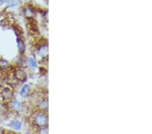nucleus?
I'll use <instances>...</instances> for the list:
<instances>
[{"label":"nucleus","instance_id":"1","mask_svg":"<svg viewBox=\"0 0 152 134\" xmlns=\"http://www.w3.org/2000/svg\"><path fill=\"white\" fill-rule=\"evenodd\" d=\"M48 117L43 114H38L34 119V122L38 126H44L48 123Z\"/></svg>","mask_w":152,"mask_h":134},{"label":"nucleus","instance_id":"2","mask_svg":"<svg viewBox=\"0 0 152 134\" xmlns=\"http://www.w3.org/2000/svg\"><path fill=\"white\" fill-rule=\"evenodd\" d=\"M1 96L3 97L4 100L8 102L11 100V99L13 97V93H12V90L8 88V87H6L4 88L1 92Z\"/></svg>","mask_w":152,"mask_h":134},{"label":"nucleus","instance_id":"3","mask_svg":"<svg viewBox=\"0 0 152 134\" xmlns=\"http://www.w3.org/2000/svg\"><path fill=\"white\" fill-rule=\"evenodd\" d=\"M15 77L19 81H24L26 79V74L24 70L21 69H18L15 72Z\"/></svg>","mask_w":152,"mask_h":134},{"label":"nucleus","instance_id":"4","mask_svg":"<svg viewBox=\"0 0 152 134\" xmlns=\"http://www.w3.org/2000/svg\"><path fill=\"white\" fill-rule=\"evenodd\" d=\"M38 53L41 57L46 58L48 56V48L47 45L42 46L39 49Z\"/></svg>","mask_w":152,"mask_h":134},{"label":"nucleus","instance_id":"5","mask_svg":"<svg viewBox=\"0 0 152 134\" xmlns=\"http://www.w3.org/2000/svg\"><path fill=\"white\" fill-rule=\"evenodd\" d=\"M31 92V87L28 85H24L20 91V95L23 97L27 96Z\"/></svg>","mask_w":152,"mask_h":134},{"label":"nucleus","instance_id":"6","mask_svg":"<svg viewBox=\"0 0 152 134\" xmlns=\"http://www.w3.org/2000/svg\"><path fill=\"white\" fill-rule=\"evenodd\" d=\"M16 41L20 52L23 53L24 52V50H25V45H24V43L23 42V41L20 38H17Z\"/></svg>","mask_w":152,"mask_h":134},{"label":"nucleus","instance_id":"7","mask_svg":"<svg viewBox=\"0 0 152 134\" xmlns=\"http://www.w3.org/2000/svg\"><path fill=\"white\" fill-rule=\"evenodd\" d=\"M24 14L28 18H31L34 14V11L30 7H27L24 9Z\"/></svg>","mask_w":152,"mask_h":134},{"label":"nucleus","instance_id":"8","mask_svg":"<svg viewBox=\"0 0 152 134\" xmlns=\"http://www.w3.org/2000/svg\"><path fill=\"white\" fill-rule=\"evenodd\" d=\"M10 127L12 129H14V130H20V128L22 127V124L20 121L15 120V121H13L10 124Z\"/></svg>","mask_w":152,"mask_h":134},{"label":"nucleus","instance_id":"9","mask_svg":"<svg viewBox=\"0 0 152 134\" xmlns=\"http://www.w3.org/2000/svg\"><path fill=\"white\" fill-rule=\"evenodd\" d=\"M10 67L9 62L8 61L4 59H0V69H6Z\"/></svg>","mask_w":152,"mask_h":134},{"label":"nucleus","instance_id":"10","mask_svg":"<svg viewBox=\"0 0 152 134\" xmlns=\"http://www.w3.org/2000/svg\"><path fill=\"white\" fill-rule=\"evenodd\" d=\"M12 107H13V108L14 110H16V111H19V110H20L22 108L21 103L17 100L14 101L12 102Z\"/></svg>","mask_w":152,"mask_h":134},{"label":"nucleus","instance_id":"11","mask_svg":"<svg viewBox=\"0 0 152 134\" xmlns=\"http://www.w3.org/2000/svg\"><path fill=\"white\" fill-rule=\"evenodd\" d=\"M29 63H30V65L32 67L35 68L37 67V63L36 62V61L33 59V58H29Z\"/></svg>","mask_w":152,"mask_h":134},{"label":"nucleus","instance_id":"12","mask_svg":"<svg viewBox=\"0 0 152 134\" xmlns=\"http://www.w3.org/2000/svg\"><path fill=\"white\" fill-rule=\"evenodd\" d=\"M9 0H0V2H1V3H6Z\"/></svg>","mask_w":152,"mask_h":134},{"label":"nucleus","instance_id":"13","mask_svg":"<svg viewBox=\"0 0 152 134\" xmlns=\"http://www.w3.org/2000/svg\"><path fill=\"white\" fill-rule=\"evenodd\" d=\"M2 113V108H1V106H0V114H1Z\"/></svg>","mask_w":152,"mask_h":134},{"label":"nucleus","instance_id":"14","mask_svg":"<svg viewBox=\"0 0 152 134\" xmlns=\"http://www.w3.org/2000/svg\"><path fill=\"white\" fill-rule=\"evenodd\" d=\"M2 132H3V131H2L1 130H0V133H1Z\"/></svg>","mask_w":152,"mask_h":134},{"label":"nucleus","instance_id":"15","mask_svg":"<svg viewBox=\"0 0 152 134\" xmlns=\"http://www.w3.org/2000/svg\"><path fill=\"white\" fill-rule=\"evenodd\" d=\"M23 1H29V0H23Z\"/></svg>","mask_w":152,"mask_h":134},{"label":"nucleus","instance_id":"16","mask_svg":"<svg viewBox=\"0 0 152 134\" xmlns=\"http://www.w3.org/2000/svg\"><path fill=\"white\" fill-rule=\"evenodd\" d=\"M9 1H12V0H9Z\"/></svg>","mask_w":152,"mask_h":134}]
</instances>
